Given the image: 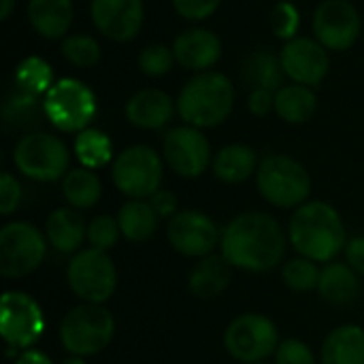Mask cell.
Wrapping results in <instances>:
<instances>
[{"label":"cell","instance_id":"cell-46","mask_svg":"<svg viewBox=\"0 0 364 364\" xmlns=\"http://www.w3.org/2000/svg\"><path fill=\"white\" fill-rule=\"evenodd\" d=\"M62 364H85V360L79 358V356H73V358H66Z\"/></svg>","mask_w":364,"mask_h":364},{"label":"cell","instance_id":"cell-9","mask_svg":"<svg viewBox=\"0 0 364 364\" xmlns=\"http://www.w3.org/2000/svg\"><path fill=\"white\" fill-rule=\"evenodd\" d=\"M66 279L75 296L85 303L102 305L117 288V271L107 252L81 250L73 256L66 269Z\"/></svg>","mask_w":364,"mask_h":364},{"label":"cell","instance_id":"cell-16","mask_svg":"<svg viewBox=\"0 0 364 364\" xmlns=\"http://www.w3.org/2000/svg\"><path fill=\"white\" fill-rule=\"evenodd\" d=\"M92 21L111 41L124 43L136 36L143 26V0H92Z\"/></svg>","mask_w":364,"mask_h":364},{"label":"cell","instance_id":"cell-22","mask_svg":"<svg viewBox=\"0 0 364 364\" xmlns=\"http://www.w3.org/2000/svg\"><path fill=\"white\" fill-rule=\"evenodd\" d=\"M320 358L322 364H364V331L354 324L331 331Z\"/></svg>","mask_w":364,"mask_h":364},{"label":"cell","instance_id":"cell-1","mask_svg":"<svg viewBox=\"0 0 364 364\" xmlns=\"http://www.w3.org/2000/svg\"><path fill=\"white\" fill-rule=\"evenodd\" d=\"M286 232L267 213L247 211L237 215L222 232V256L237 269L267 273L286 256Z\"/></svg>","mask_w":364,"mask_h":364},{"label":"cell","instance_id":"cell-26","mask_svg":"<svg viewBox=\"0 0 364 364\" xmlns=\"http://www.w3.org/2000/svg\"><path fill=\"white\" fill-rule=\"evenodd\" d=\"M158 220L160 218L149 200H128L117 213L119 230L132 243H143L154 237Z\"/></svg>","mask_w":364,"mask_h":364},{"label":"cell","instance_id":"cell-15","mask_svg":"<svg viewBox=\"0 0 364 364\" xmlns=\"http://www.w3.org/2000/svg\"><path fill=\"white\" fill-rule=\"evenodd\" d=\"M314 32L326 49L346 51L358 41L360 15L348 0H324L314 15Z\"/></svg>","mask_w":364,"mask_h":364},{"label":"cell","instance_id":"cell-42","mask_svg":"<svg viewBox=\"0 0 364 364\" xmlns=\"http://www.w3.org/2000/svg\"><path fill=\"white\" fill-rule=\"evenodd\" d=\"M149 203H151L154 211L158 213V218L171 220V218L177 213V198H175V194L168 192V190H158V192L149 198Z\"/></svg>","mask_w":364,"mask_h":364},{"label":"cell","instance_id":"cell-3","mask_svg":"<svg viewBox=\"0 0 364 364\" xmlns=\"http://www.w3.org/2000/svg\"><path fill=\"white\" fill-rule=\"evenodd\" d=\"M235 107L232 81L213 70H205L190 79L177 98V111L188 126L213 128L228 119Z\"/></svg>","mask_w":364,"mask_h":364},{"label":"cell","instance_id":"cell-17","mask_svg":"<svg viewBox=\"0 0 364 364\" xmlns=\"http://www.w3.org/2000/svg\"><path fill=\"white\" fill-rule=\"evenodd\" d=\"M279 60L286 77L301 85H318L328 75L326 47L311 38H290L284 45Z\"/></svg>","mask_w":364,"mask_h":364},{"label":"cell","instance_id":"cell-27","mask_svg":"<svg viewBox=\"0 0 364 364\" xmlns=\"http://www.w3.org/2000/svg\"><path fill=\"white\" fill-rule=\"evenodd\" d=\"M243 77L252 85V90L275 92V90H282L286 73H284L282 60L275 53H271L267 49H258L245 60Z\"/></svg>","mask_w":364,"mask_h":364},{"label":"cell","instance_id":"cell-45","mask_svg":"<svg viewBox=\"0 0 364 364\" xmlns=\"http://www.w3.org/2000/svg\"><path fill=\"white\" fill-rule=\"evenodd\" d=\"M2 6H0V19H9L13 9H15V0H0Z\"/></svg>","mask_w":364,"mask_h":364},{"label":"cell","instance_id":"cell-11","mask_svg":"<svg viewBox=\"0 0 364 364\" xmlns=\"http://www.w3.org/2000/svg\"><path fill=\"white\" fill-rule=\"evenodd\" d=\"M224 346L241 363H262L279 348L277 326L262 314H243L226 328Z\"/></svg>","mask_w":364,"mask_h":364},{"label":"cell","instance_id":"cell-24","mask_svg":"<svg viewBox=\"0 0 364 364\" xmlns=\"http://www.w3.org/2000/svg\"><path fill=\"white\" fill-rule=\"evenodd\" d=\"M318 292L331 305H350L356 301V296L360 292L358 273L350 264L328 262L320 271Z\"/></svg>","mask_w":364,"mask_h":364},{"label":"cell","instance_id":"cell-39","mask_svg":"<svg viewBox=\"0 0 364 364\" xmlns=\"http://www.w3.org/2000/svg\"><path fill=\"white\" fill-rule=\"evenodd\" d=\"M273 28H275L277 36H282V38L294 36V32L299 28V11L288 2H279L273 11Z\"/></svg>","mask_w":364,"mask_h":364},{"label":"cell","instance_id":"cell-7","mask_svg":"<svg viewBox=\"0 0 364 364\" xmlns=\"http://www.w3.org/2000/svg\"><path fill=\"white\" fill-rule=\"evenodd\" d=\"M13 162L21 175L34 181H55L64 179L68 173L70 156L58 136L47 132H28L15 145Z\"/></svg>","mask_w":364,"mask_h":364},{"label":"cell","instance_id":"cell-2","mask_svg":"<svg viewBox=\"0 0 364 364\" xmlns=\"http://www.w3.org/2000/svg\"><path fill=\"white\" fill-rule=\"evenodd\" d=\"M290 243L303 258L331 262L346 247L343 220L328 203H305L290 218Z\"/></svg>","mask_w":364,"mask_h":364},{"label":"cell","instance_id":"cell-18","mask_svg":"<svg viewBox=\"0 0 364 364\" xmlns=\"http://www.w3.org/2000/svg\"><path fill=\"white\" fill-rule=\"evenodd\" d=\"M175 60L190 70H209L222 58V41L211 30L192 28L181 32L173 43Z\"/></svg>","mask_w":364,"mask_h":364},{"label":"cell","instance_id":"cell-43","mask_svg":"<svg viewBox=\"0 0 364 364\" xmlns=\"http://www.w3.org/2000/svg\"><path fill=\"white\" fill-rule=\"evenodd\" d=\"M346 258L348 264L364 277V237H356L346 245Z\"/></svg>","mask_w":364,"mask_h":364},{"label":"cell","instance_id":"cell-23","mask_svg":"<svg viewBox=\"0 0 364 364\" xmlns=\"http://www.w3.org/2000/svg\"><path fill=\"white\" fill-rule=\"evenodd\" d=\"M232 279V264L224 256H205L190 273V290L198 299H213L222 294Z\"/></svg>","mask_w":364,"mask_h":364},{"label":"cell","instance_id":"cell-13","mask_svg":"<svg viewBox=\"0 0 364 364\" xmlns=\"http://www.w3.org/2000/svg\"><path fill=\"white\" fill-rule=\"evenodd\" d=\"M166 237L171 247L188 258H205L211 256L213 250L222 243V235L218 224L194 209L177 211L166 226Z\"/></svg>","mask_w":364,"mask_h":364},{"label":"cell","instance_id":"cell-29","mask_svg":"<svg viewBox=\"0 0 364 364\" xmlns=\"http://www.w3.org/2000/svg\"><path fill=\"white\" fill-rule=\"evenodd\" d=\"M62 192L75 209H90L102 196V183L92 168H73L62 179Z\"/></svg>","mask_w":364,"mask_h":364},{"label":"cell","instance_id":"cell-30","mask_svg":"<svg viewBox=\"0 0 364 364\" xmlns=\"http://www.w3.org/2000/svg\"><path fill=\"white\" fill-rule=\"evenodd\" d=\"M75 154L83 168H100L113 158V145L105 132L85 128L75 139Z\"/></svg>","mask_w":364,"mask_h":364},{"label":"cell","instance_id":"cell-28","mask_svg":"<svg viewBox=\"0 0 364 364\" xmlns=\"http://www.w3.org/2000/svg\"><path fill=\"white\" fill-rule=\"evenodd\" d=\"M316 94L309 85H284L275 94V113L290 124H303L307 122L316 111Z\"/></svg>","mask_w":364,"mask_h":364},{"label":"cell","instance_id":"cell-36","mask_svg":"<svg viewBox=\"0 0 364 364\" xmlns=\"http://www.w3.org/2000/svg\"><path fill=\"white\" fill-rule=\"evenodd\" d=\"M119 235H122L119 224L111 215H98L87 226V241L94 250L100 252H109L117 243Z\"/></svg>","mask_w":364,"mask_h":364},{"label":"cell","instance_id":"cell-19","mask_svg":"<svg viewBox=\"0 0 364 364\" xmlns=\"http://www.w3.org/2000/svg\"><path fill=\"white\" fill-rule=\"evenodd\" d=\"M175 105L162 90H141L126 105V117L132 126L145 130H158L171 122Z\"/></svg>","mask_w":364,"mask_h":364},{"label":"cell","instance_id":"cell-34","mask_svg":"<svg viewBox=\"0 0 364 364\" xmlns=\"http://www.w3.org/2000/svg\"><path fill=\"white\" fill-rule=\"evenodd\" d=\"M284 284L294 292H307L318 288L320 269L309 258H292L284 264Z\"/></svg>","mask_w":364,"mask_h":364},{"label":"cell","instance_id":"cell-47","mask_svg":"<svg viewBox=\"0 0 364 364\" xmlns=\"http://www.w3.org/2000/svg\"><path fill=\"white\" fill-rule=\"evenodd\" d=\"M250 364H264V363H250Z\"/></svg>","mask_w":364,"mask_h":364},{"label":"cell","instance_id":"cell-25","mask_svg":"<svg viewBox=\"0 0 364 364\" xmlns=\"http://www.w3.org/2000/svg\"><path fill=\"white\" fill-rule=\"evenodd\" d=\"M258 156L250 145L232 143L222 147L213 158V173L224 183H241L258 171Z\"/></svg>","mask_w":364,"mask_h":364},{"label":"cell","instance_id":"cell-31","mask_svg":"<svg viewBox=\"0 0 364 364\" xmlns=\"http://www.w3.org/2000/svg\"><path fill=\"white\" fill-rule=\"evenodd\" d=\"M15 85L21 92L34 94V96L47 94L51 90V85H53L51 66L43 58H36V55L26 58L15 68Z\"/></svg>","mask_w":364,"mask_h":364},{"label":"cell","instance_id":"cell-38","mask_svg":"<svg viewBox=\"0 0 364 364\" xmlns=\"http://www.w3.org/2000/svg\"><path fill=\"white\" fill-rule=\"evenodd\" d=\"M220 4H222V0H173L175 11L183 19H192V21L211 17L220 9Z\"/></svg>","mask_w":364,"mask_h":364},{"label":"cell","instance_id":"cell-21","mask_svg":"<svg viewBox=\"0 0 364 364\" xmlns=\"http://www.w3.org/2000/svg\"><path fill=\"white\" fill-rule=\"evenodd\" d=\"M30 26L43 38H62L73 23L70 0H30L28 2Z\"/></svg>","mask_w":364,"mask_h":364},{"label":"cell","instance_id":"cell-14","mask_svg":"<svg viewBox=\"0 0 364 364\" xmlns=\"http://www.w3.org/2000/svg\"><path fill=\"white\" fill-rule=\"evenodd\" d=\"M164 160L179 177L194 179L205 173L211 162V147L207 136L194 126L171 128L162 141Z\"/></svg>","mask_w":364,"mask_h":364},{"label":"cell","instance_id":"cell-33","mask_svg":"<svg viewBox=\"0 0 364 364\" xmlns=\"http://www.w3.org/2000/svg\"><path fill=\"white\" fill-rule=\"evenodd\" d=\"M62 55L77 68H92L100 60V45L87 34H73L62 41Z\"/></svg>","mask_w":364,"mask_h":364},{"label":"cell","instance_id":"cell-8","mask_svg":"<svg viewBox=\"0 0 364 364\" xmlns=\"http://www.w3.org/2000/svg\"><path fill=\"white\" fill-rule=\"evenodd\" d=\"M115 188L132 200L151 198L162 183V160L147 145L126 147L111 168Z\"/></svg>","mask_w":364,"mask_h":364},{"label":"cell","instance_id":"cell-37","mask_svg":"<svg viewBox=\"0 0 364 364\" xmlns=\"http://www.w3.org/2000/svg\"><path fill=\"white\" fill-rule=\"evenodd\" d=\"M275 364H316V358L307 343L299 339H286L275 352Z\"/></svg>","mask_w":364,"mask_h":364},{"label":"cell","instance_id":"cell-10","mask_svg":"<svg viewBox=\"0 0 364 364\" xmlns=\"http://www.w3.org/2000/svg\"><path fill=\"white\" fill-rule=\"evenodd\" d=\"M47 237L28 222H11L0 230V273L9 279L26 277L41 267Z\"/></svg>","mask_w":364,"mask_h":364},{"label":"cell","instance_id":"cell-5","mask_svg":"<svg viewBox=\"0 0 364 364\" xmlns=\"http://www.w3.org/2000/svg\"><path fill=\"white\" fill-rule=\"evenodd\" d=\"M115 333L113 316L94 303H83L70 309L60 324V341L73 356L85 358L102 352Z\"/></svg>","mask_w":364,"mask_h":364},{"label":"cell","instance_id":"cell-4","mask_svg":"<svg viewBox=\"0 0 364 364\" xmlns=\"http://www.w3.org/2000/svg\"><path fill=\"white\" fill-rule=\"evenodd\" d=\"M258 192L267 203L279 209L305 205L311 192L307 168L290 156H269L256 171Z\"/></svg>","mask_w":364,"mask_h":364},{"label":"cell","instance_id":"cell-44","mask_svg":"<svg viewBox=\"0 0 364 364\" xmlns=\"http://www.w3.org/2000/svg\"><path fill=\"white\" fill-rule=\"evenodd\" d=\"M15 364H53L49 360V356L47 354H43V352H38V350H26Z\"/></svg>","mask_w":364,"mask_h":364},{"label":"cell","instance_id":"cell-32","mask_svg":"<svg viewBox=\"0 0 364 364\" xmlns=\"http://www.w3.org/2000/svg\"><path fill=\"white\" fill-rule=\"evenodd\" d=\"M45 113V107L38 105V96L21 92L19 87L11 92L2 102V115L6 124H13L17 128H26L38 122V115Z\"/></svg>","mask_w":364,"mask_h":364},{"label":"cell","instance_id":"cell-41","mask_svg":"<svg viewBox=\"0 0 364 364\" xmlns=\"http://www.w3.org/2000/svg\"><path fill=\"white\" fill-rule=\"evenodd\" d=\"M247 107L254 115H269L271 109H275V96L271 90H252L250 94V100H247Z\"/></svg>","mask_w":364,"mask_h":364},{"label":"cell","instance_id":"cell-6","mask_svg":"<svg viewBox=\"0 0 364 364\" xmlns=\"http://www.w3.org/2000/svg\"><path fill=\"white\" fill-rule=\"evenodd\" d=\"M47 119L62 132H81L96 115V96L79 79H60L43 100Z\"/></svg>","mask_w":364,"mask_h":364},{"label":"cell","instance_id":"cell-40","mask_svg":"<svg viewBox=\"0 0 364 364\" xmlns=\"http://www.w3.org/2000/svg\"><path fill=\"white\" fill-rule=\"evenodd\" d=\"M21 200V186L11 173H2L0 177V213L11 215Z\"/></svg>","mask_w":364,"mask_h":364},{"label":"cell","instance_id":"cell-20","mask_svg":"<svg viewBox=\"0 0 364 364\" xmlns=\"http://www.w3.org/2000/svg\"><path fill=\"white\" fill-rule=\"evenodd\" d=\"M45 237L53 250L62 254H73L81 247L83 239L87 237V228L77 211L60 207L51 211L49 218L45 220Z\"/></svg>","mask_w":364,"mask_h":364},{"label":"cell","instance_id":"cell-12","mask_svg":"<svg viewBox=\"0 0 364 364\" xmlns=\"http://www.w3.org/2000/svg\"><path fill=\"white\" fill-rule=\"evenodd\" d=\"M0 331L9 348L30 350L45 331V318L38 303L26 292H4Z\"/></svg>","mask_w":364,"mask_h":364},{"label":"cell","instance_id":"cell-35","mask_svg":"<svg viewBox=\"0 0 364 364\" xmlns=\"http://www.w3.org/2000/svg\"><path fill=\"white\" fill-rule=\"evenodd\" d=\"M173 62L175 60V53L171 47L166 45H147L141 53H139V68L149 75V77H160V75H166L171 68H173Z\"/></svg>","mask_w":364,"mask_h":364}]
</instances>
